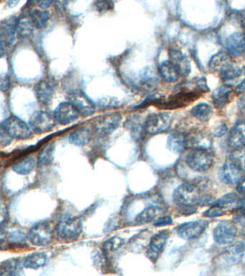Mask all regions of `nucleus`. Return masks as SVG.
Here are the masks:
<instances>
[{
    "mask_svg": "<svg viewBox=\"0 0 245 276\" xmlns=\"http://www.w3.org/2000/svg\"><path fill=\"white\" fill-rule=\"evenodd\" d=\"M201 192L196 185L184 183L178 186L173 193L174 203L181 208H191L200 203Z\"/></svg>",
    "mask_w": 245,
    "mask_h": 276,
    "instance_id": "obj_1",
    "label": "nucleus"
},
{
    "mask_svg": "<svg viewBox=\"0 0 245 276\" xmlns=\"http://www.w3.org/2000/svg\"><path fill=\"white\" fill-rule=\"evenodd\" d=\"M201 93L199 90L193 91L188 89H181L170 96L166 100L160 98L155 106L159 109H175L186 107L190 103L194 102L198 99Z\"/></svg>",
    "mask_w": 245,
    "mask_h": 276,
    "instance_id": "obj_2",
    "label": "nucleus"
},
{
    "mask_svg": "<svg viewBox=\"0 0 245 276\" xmlns=\"http://www.w3.org/2000/svg\"><path fill=\"white\" fill-rule=\"evenodd\" d=\"M83 230L81 219L78 217L65 216L56 227V234L61 241L71 242L78 239Z\"/></svg>",
    "mask_w": 245,
    "mask_h": 276,
    "instance_id": "obj_3",
    "label": "nucleus"
},
{
    "mask_svg": "<svg viewBox=\"0 0 245 276\" xmlns=\"http://www.w3.org/2000/svg\"><path fill=\"white\" fill-rule=\"evenodd\" d=\"M188 167L196 172H206L214 164V157L208 149H192L186 157Z\"/></svg>",
    "mask_w": 245,
    "mask_h": 276,
    "instance_id": "obj_4",
    "label": "nucleus"
},
{
    "mask_svg": "<svg viewBox=\"0 0 245 276\" xmlns=\"http://www.w3.org/2000/svg\"><path fill=\"white\" fill-rule=\"evenodd\" d=\"M173 116L168 112L154 113L147 116L143 123V130L149 135L165 133L171 128Z\"/></svg>",
    "mask_w": 245,
    "mask_h": 276,
    "instance_id": "obj_5",
    "label": "nucleus"
},
{
    "mask_svg": "<svg viewBox=\"0 0 245 276\" xmlns=\"http://www.w3.org/2000/svg\"><path fill=\"white\" fill-rule=\"evenodd\" d=\"M0 128L5 130L10 136L17 140H27L32 135L30 125L18 116H11L2 122Z\"/></svg>",
    "mask_w": 245,
    "mask_h": 276,
    "instance_id": "obj_6",
    "label": "nucleus"
},
{
    "mask_svg": "<svg viewBox=\"0 0 245 276\" xmlns=\"http://www.w3.org/2000/svg\"><path fill=\"white\" fill-rule=\"evenodd\" d=\"M245 254V243L235 242L225 247L218 257V262L222 266L231 267L240 263Z\"/></svg>",
    "mask_w": 245,
    "mask_h": 276,
    "instance_id": "obj_7",
    "label": "nucleus"
},
{
    "mask_svg": "<svg viewBox=\"0 0 245 276\" xmlns=\"http://www.w3.org/2000/svg\"><path fill=\"white\" fill-rule=\"evenodd\" d=\"M27 238L36 246H47L54 239V230L49 223H37L30 229Z\"/></svg>",
    "mask_w": 245,
    "mask_h": 276,
    "instance_id": "obj_8",
    "label": "nucleus"
},
{
    "mask_svg": "<svg viewBox=\"0 0 245 276\" xmlns=\"http://www.w3.org/2000/svg\"><path fill=\"white\" fill-rule=\"evenodd\" d=\"M68 102L71 103L80 115L89 116L95 113V104L82 91H73L68 94Z\"/></svg>",
    "mask_w": 245,
    "mask_h": 276,
    "instance_id": "obj_9",
    "label": "nucleus"
},
{
    "mask_svg": "<svg viewBox=\"0 0 245 276\" xmlns=\"http://www.w3.org/2000/svg\"><path fill=\"white\" fill-rule=\"evenodd\" d=\"M17 22L18 18L10 16L2 20L0 23V46L1 57L4 55L5 48L11 46L17 35Z\"/></svg>",
    "mask_w": 245,
    "mask_h": 276,
    "instance_id": "obj_10",
    "label": "nucleus"
},
{
    "mask_svg": "<svg viewBox=\"0 0 245 276\" xmlns=\"http://www.w3.org/2000/svg\"><path fill=\"white\" fill-rule=\"evenodd\" d=\"M121 120L123 116L119 113L99 116L94 122V131L102 136L109 135L119 128Z\"/></svg>",
    "mask_w": 245,
    "mask_h": 276,
    "instance_id": "obj_11",
    "label": "nucleus"
},
{
    "mask_svg": "<svg viewBox=\"0 0 245 276\" xmlns=\"http://www.w3.org/2000/svg\"><path fill=\"white\" fill-rule=\"evenodd\" d=\"M219 178L226 185H237L242 180V167L238 163L229 161L219 169Z\"/></svg>",
    "mask_w": 245,
    "mask_h": 276,
    "instance_id": "obj_12",
    "label": "nucleus"
},
{
    "mask_svg": "<svg viewBox=\"0 0 245 276\" xmlns=\"http://www.w3.org/2000/svg\"><path fill=\"white\" fill-rule=\"evenodd\" d=\"M207 220H196L183 223L177 228V234L185 241H192L199 238L208 227Z\"/></svg>",
    "mask_w": 245,
    "mask_h": 276,
    "instance_id": "obj_13",
    "label": "nucleus"
},
{
    "mask_svg": "<svg viewBox=\"0 0 245 276\" xmlns=\"http://www.w3.org/2000/svg\"><path fill=\"white\" fill-rule=\"evenodd\" d=\"M54 115L48 111H36L30 117L29 125L32 131L37 134L48 133L56 125Z\"/></svg>",
    "mask_w": 245,
    "mask_h": 276,
    "instance_id": "obj_14",
    "label": "nucleus"
},
{
    "mask_svg": "<svg viewBox=\"0 0 245 276\" xmlns=\"http://www.w3.org/2000/svg\"><path fill=\"white\" fill-rule=\"evenodd\" d=\"M238 229L236 224L229 221L219 223L214 228V241L219 245L232 244L237 235Z\"/></svg>",
    "mask_w": 245,
    "mask_h": 276,
    "instance_id": "obj_15",
    "label": "nucleus"
},
{
    "mask_svg": "<svg viewBox=\"0 0 245 276\" xmlns=\"http://www.w3.org/2000/svg\"><path fill=\"white\" fill-rule=\"evenodd\" d=\"M53 115L58 124L67 125L78 120L80 114L71 102H64L56 108Z\"/></svg>",
    "mask_w": 245,
    "mask_h": 276,
    "instance_id": "obj_16",
    "label": "nucleus"
},
{
    "mask_svg": "<svg viewBox=\"0 0 245 276\" xmlns=\"http://www.w3.org/2000/svg\"><path fill=\"white\" fill-rule=\"evenodd\" d=\"M169 236V233L168 231H162L152 236L150 239L146 253L147 258L153 263L158 260L165 249Z\"/></svg>",
    "mask_w": 245,
    "mask_h": 276,
    "instance_id": "obj_17",
    "label": "nucleus"
},
{
    "mask_svg": "<svg viewBox=\"0 0 245 276\" xmlns=\"http://www.w3.org/2000/svg\"><path fill=\"white\" fill-rule=\"evenodd\" d=\"M56 82L52 77H48L39 82L34 88L35 97L40 104H49L54 95Z\"/></svg>",
    "mask_w": 245,
    "mask_h": 276,
    "instance_id": "obj_18",
    "label": "nucleus"
},
{
    "mask_svg": "<svg viewBox=\"0 0 245 276\" xmlns=\"http://www.w3.org/2000/svg\"><path fill=\"white\" fill-rule=\"evenodd\" d=\"M170 60L181 76H187L191 73V66L189 60L182 51L171 49L169 51Z\"/></svg>",
    "mask_w": 245,
    "mask_h": 276,
    "instance_id": "obj_19",
    "label": "nucleus"
},
{
    "mask_svg": "<svg viewBox=\"0 0 245 276\" xmlns=\"http://www.w3.org/2000/svg\"><path fill=\"white\" fill-rule=\"evenodd\" d=\"M227 143L233 150H239L245 145V122L238 121L228 135Z\"/></svg>",
    "mask_w": 245,
    "mask_h": 276,
    "instance_id": "obj_20",
    "label": "nucleus"
},
{
    "mask_svg": "<svg viewBox=\"0 0 245 276\" xmlns=\"http://www.w3.org/2000/svg\"><path fill=\"white\" fill-rule=\"evenodd\" d=\"M166 210L162 205H152L144 209L135 218V222L138 224H145L157 220L162 217Z\"/></svg>",
    "mask_w": 245,
    "mask_h": 276,
    "instance_id": "obj_21",
    "label": "nucleus"
},
{
    "mask_svg": "<svg viewBox=\"0 0 245 276\" xmlns=\"http://www.w3.org/2000/svg\"><path fill=\"white\" fill-rule=\"evenodd\" d=\"M226 47L232 56H240L245 53V34L235 32L227 37Z\"/></svg>",
    "mask_w": 245,
    "mask_h": 276,
    "instance_id": "obj_22",
    "label": "nucleus"
},
{
    "mask_svg": "<svg viewBox=\"0 0 245 276\" xmlns=\"http://www.w3.org/2000/svg\"><path fill=\"white\" fill-rule=\"evenodd\" d=\"M233 89L229 85H222L217 87L212 92V101L214 107L221 109L230 102Z\"/></svg>",
    "mask_w": 245,
    "mask_h": 276,
    "instance_id": "obj_23",
    "label": "nucleus"
},
{
    "mask_svg": "<svg viewBox=\"0 0 245 276\" xmlns=\"http://www.w3.org/2000/svg\"><path fill=\"white\" fill-rule=\"evenodd\" d=\"M167 147L174 153H181L188 148L187 134L174 132L168 137Z\"/></svg>",
    "mask_w": 245,
    "mask_h": 276,
    "instance_id": "obj_24",
    "label": "nucleus"
},
{
    "mask_svg": "<svg viewBox=\"0 0 245 276\" xmlns=\"http://www.w3.org/2000/svg\"><path fill=\"white\" fill-rule=\"evenodd\" d=\"M23 263L18 258L5 260L1 265L0 276H25Z\"/></svg>",
    "mask_w": 245,
    "mask_h": 276,
    "instance_id": "obj_25",
    "label": "nucleus"
},
{
    "mask_svg": "<svg viewBox=\"0 0 245 276\" xmlns=\"http://www.w3.org/2000/svg\"><path fill=\"white\" fill-rule=\"evenodd\" d=\"M233 65L232 58L229 55L220 51L211 58L209 62V68L212 71L218 72L220 73L224 70L227 69Z\"/></svg>",
    "mask_w": 245,
    "mask_h": 276,
    "instance_id": "obj_26",
    "label": "nucleus"
},
{
    "mask_svg": "<svg viewBox=\"0 0 245 276\" xmlns=\"http://www.w3.org/2000/svg\"><path fill=\"white\" fill-rule=\"evenodd\" d=\"M92 140V132L87 127H80L72 132L68 136L70 143L76 146H85Z\"/></svg>",
    "mask_w": 245,
    "mask_h": 276,
    "instance_id": "obj_27",
    "label": "nucleus"
},
{
    "mask_svg": "<svg viewBox=\"0 0 245 276\" xmlns=\"http://www.w3.org/2000/svg\"><path fill=\"white\" fill-rule=\"evenodd\" d=\"M34 25L32 24L30 15L22 14L18 18L17 22V35L22 38L30 37L33 32Z\"/></svg>",
    "mask_w": 245,
    "mask_h": 276,
    "instance_id": "obj_28",
    "label": "nucleus"
},
{
    "mask_svg": "<svg viewBox=\"0 0 245 276\" xmlns=\"http://www.w3.org/2000/svg\"><path fill=\"white\" fill-rule=\"evenodd\" d=\"M48 255L43 252L33 253L27 255L22 260L24 267L30 269H38L45 266L48 263Z\"/></svg>",
    "mask_w": 245,
    "mask_h": 276,
    "instance_id": "obj_29",
    "label": "nucleus"
},
{
    "mask_svg": "<svg viewBox=\"0 0 245 276\" xmlns=\"http://www.w3.org/2000/svg\"><path fill=\"white\" fill-rule=\"evenodd\" d=\"M37 161L32 156H25L15 162L13 166V170L16 174L27 175L35 169Z\"/></svg>",
    "mask_w": 245,
    "mask_h": 276,
    "instance_id": "obj_30",
    "label": "nucleus"
},
{
    "mask_svg": "<svg viewBox=\"0 0 245 276\" xmlns=\"http://www.w3.org/2000/svg\"><path fill=\"white\" fill-rule=\"evenodd\" d=\"M158 72L162 80L169 83L176 82L180 76L174 64L170 61H165L161 63L158 67Z\"/></svg>",
    "mask_w": 245,
    "mask_h": 276,
    "instance_id": "obj_31",
    "label": "nucleus"
},
{
    "mask_svg": "<svg viewBox=\"0 0 245 276\" xmlns=\"http://www.w3.org/2000/svg\"><path fill=\"white\" fill-rule=\"evenodd\" d=\"M213 107L208 103H199L192 108L191 115L200 122H208L213 115Z\"/></svg>",
    "mask_w": 245,
    "mask_h": 276,
    "instance_id": "obj_32",
    "label": "nucleus"
},
{
    "mask_svg": "<svg viewBox=\"0 0 245 276\" xmlns=\"http://www.w3.org/2000/svg\"><path fill=\"white\" fill-rule=\"evenodd\" d=\"M55 145L54 143H47L41 149L37 159V165L38 167H47L52 163L54 159Z\"/></svg>",
    "mask_w": 245,
    "mask_h": 276,
    "instance_id": "obj_33",
    "label": "nucleus"
},
{
    "mask_svg": "<svg viewBox=\"0 0 245 276\" xmlns=\"http://www.w3.org/2000/svg\"><path fill=\"white\" fill-rule=\"evenodd\" d=\"M124 244L125 241L123 238L117 236H113L103 245V254L108 259L120 249Z\"/></svg>",
    "mask_w": 245,
    "mask_h": 276,
    "instance_id": "obj_34",
    "label": "nucleus"
},
{
    "mask_svg": "<svg viewBox=\"0 0 245 276\" xmlns=\"http://www.w3.org/2000/svg\"><path fill=\"white\" fill-rule=\"evenodd\" d=\"M30 15L35 28L42 30L47 26L50 18V14L47 10H33L30 12Z\"/></svg>",
    "mask_w": 245,
    "mask_h": 276,
    "instance_id": "obj_35",
    "label": "nucleus"
},
{
    "mask_svg": "<svg viewBox=\"0 0 245 276\" xmlns=\"http://www.w3.org/2000/svg\"><path fill=\"white\" fill-rule=\"evenodd\" d=\"M27 236L21 230H14L8 233L7 242L10 247H24L26 245Z\"/></svg>",
    "mask_w": 245,
    "mask_h": 276,
    "instance_id": "obj_36",
    "label": "nucleus"
},
{
    "mask_svg": "<svg viewBox=\"0 0 245 276\" xmlns=\"http://www.w3.org/2000/svg\"><path fill=\"white\" fill-rule=\"evenodd\" d=\"M241 73H242V71L239 67L234 66V65H232V66L229 67L227 69L219 73V76L223 82H228V81L234 80L240 76Z\"/></svg>",
    "mask_w": 245,
    "mask_h": 276,
    "instance_id": "obj_37",
    "label": "nucleus"
},
{
    "mask_svg": "<svg viewBox=\"0 0 245 276\" xmlns=\"http://www.w3.org/2000/svg\"><path fill=\"white\" fill-rule=\"evenodd\" d=\"M229 210L225 208V207H222V206L217 205L214 202L213 205L210 207L206 212L203 215L205 217H208V218H215V217H221V216L224 215L229 212Z\"/></svg>",
    "mask_w": 245,
    "mask_h": 276,
    "instance_id": "obj_38",
    "label": "nucleus"
},
{
    "mask_svg": "<svg viewBox=\"0 0 245 276\" xmlns=\"http://www.w3.org/2000/svg\"><path fill=\"white\" fill-rule=\"evenodd\" d=\"M94 6L99 13H107L114 8V3L111 1H97L94 3Z\"/></svg>",
    "mask_w": 245,
    "mask_h": 276,
    "instance_id": "obj_39",
    "label": "nucleus"
},
{
    "mask_svg": "<svg viewBox=\"0 0 245 276\" xmlns=\"http://www.w3.org/2000/svg\"><path fill=\"white\" fill-rule=\"evenodd\" d=\"M234 221L240 227V234L245 239V217L238 212H234Z\"/></svg>",
    "mask_w": 245,
    "mask_h": 276,
    "instance_id": "obj_40",
    "label": "nucleus"
},
{
    "mask_svg": "<svg viewBox=\"0 0 245 276\" xmlns=\"http://www.w3.org/2000/svg\"><path fill=\"white\" fill-rule=\"evenodd\" d=\"M161 97H157L156 94H152V95L149 96L147 97L143 102L140 103L139 105L135 106V109H140V108L146 107L147 106L150 105V104H155L157 103V101L160 99Z\"/></svg>",
    "mask_w": 245,
    "mask_h": 276,
    "instance_id": "obj_41",
    "label": "nucleus"
},
{
    "mask_svg": "<svg viewBox=\"0 0 245 276\" xmlns=\"http://www.w3.org/2000/svg\"><path fill=\"white\" fill-rule=\"evenodd\" d=\"M13 138L3 128H0V144L2 146L6 147L13 142Z\"/></svg>",
    "mask_w": 245,
    "mask_h": 276,
    "instance_id": "obj_42",
    "label": "nucleus"
},
{
    "mask_svg": "<svg viewBox=\"0 0 245 276\" xmlns=\"http://www.w3.org/2000/svg\"><path fill=\"white\" fill-rule=\"evenodd\" d=\"M173 223V219L171 216H162L154 222V226L157 227H164L171 225Z\"/></svg>",
    "mask_w": 245,
    "mask_h": 276,
    "instance_id": "obj_43",
    "label": "nucleus"
},
{
    "mask_svg": "<svg viewBox=\"0 0 245 276\" xmlns=\"http://www.w3.org/2000/svg\"><path fill=\"white\" fill-rule=\"evenodd\" d=\"M119 102L115 99H102L99 102V107L101 108L117 107L119 106Z\"/></svg>",
    "mask_w": 245,
    "mask_h": 276,
    "instance_id": "obj_44",
    "label": "nucleus"
},
{
    "mask_svg": "<svg viewBox=\"0 0 245 276\" xmlns=\"http://www.w3.org/2000/svg\"><path fill=\"white\" fill-rule=\"evenodd\" d=\"M196 86L198 90H199L200 92H209L210 91V89L209 88L208 85H207V78L205 77H201L199 80L196 81Z\"/></svg>",
    "mask_w": 245,
    "mask_h": 276,
    "instance_id": "obj_45",
    "label": "nucleus"
},
{
    "mask_svg": "<svg viewBox=\"0 0 245 276\" xmlns=\"http://www.w3.org/2000/svg\"><path fill=\"white\" fill-rule=\"evenodd\" d=\"M10 87V81L8 75H2L0 78V89L2 92H6Z\"/></svg>",
    "mask_w": 245,
    "mask_h": 276,
    "instance_id": "obj_46",
    "label": "nucleus"
},
{
    "mask_svg": "<svg viewBox=\"0 0 245 276\" xmlns=\"http://www.w3.org/2000/svg\"><path fill=\"white\" fill-rule=\"evenodd\" d=\"M228 131V127L226 124H222L217 126L214 130V135L217 138L224 136Z\"/></svg>",
    "mask_w": 245,
    "mask_h": 276,
    "instance_id": "obj_47",
    "label": "nucleus"
},
{
    "mask_svg": "<svg viewBox=\"0 0 245 276\" xmlns=\"http://www.w3.org/2000/svg\"><path fill=\"white\" fill-rule=\"evenodd\" d=\"M35 3L41 9L46 10V9H47L48 8H49L54 3V2L49 1V0H42V1L35 2Z\"/></svg>",
    "mask_w": 245,
    "mask_h": 276,
    "instance_id": "obj_48",
    "label": "nucleus"
},
{
    "mask_svg": "<svg viewBox=\"0 0 245 276\" xmlns=\"http://www.w3.org/2000/svg\"><path fill=\"white\" fill-rule=\"evenodd\" d=\"M236 190L241 195L245 197V178L236 185Z\"/></svg>",
    "mask_w": 245,
    "mask_h": 276,
    "instance_id": "obj_49",
    "label": "nucleus"
},
{
    "mask_svg": "<svg viewBox=\"0 0 245 276\" xmlns=\"http://www.w3.org/2000/svg\"><path fill=\"white\" fill-rule=\"evenodd\" d=\"M3 205H2L1 208V227L4 225V223L6 222L7 218H8V212H7V209L4 208Z\"/></svg>",
    "mask_w": 245,
    "mask_h": 276,
    "instance_id": "obj_50",
    "label": "nucleus"
},
{
    "mask_svg": "<svg viewBox=\"0 0 245 276\" xmlns=\"http://www.w3.org/2000/svg\"><path fill=\"white\" fill-rule=\"evenodd\" d=\"M234 91L236 94H241L245 92V78L240 84L236 86Z\"/></svg>",
    "mask_w": 245,
    "mask_h": 276,
    "instance_id": "obj_51",
    "label": "nucleus"
},
{
    "mask_svg": "<svg viewBox=\"0 0 245 276\" xmlns=\"http://www.w3.org/2000/svg\"><path fill=\"white\" fill-rule=\"evenodd\" d=\"M238 107L240 108L245 107V94L239 99V102H238Z\"/></svg>",
    "mask_w": 245,
    "mask_h": 276,
    "instance_id": "obj_52",
    "label": "nucleus"
},
{
    "mask_svg": "<svg viewBox=\"0 0 245 276\" xmlns=\"http://www.w3.org/2000/svg\"><path fill=\"white\" fill-rule=\"evenodd\" d=\"M8 5H9V6L10 8H12V7H15V5L17 4H18L19 1H10L8 2Z\"/></svg>",
    "mask_w": 245,
    "mask_h": 276,
    "instance_id": "obj_53",
    "label": "nucleus"
}]
</instances>
